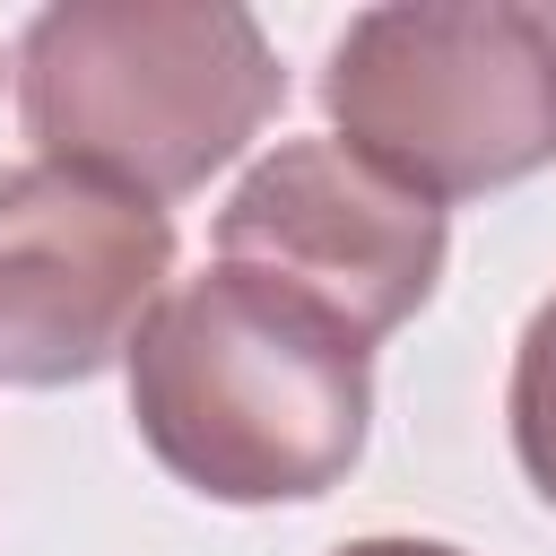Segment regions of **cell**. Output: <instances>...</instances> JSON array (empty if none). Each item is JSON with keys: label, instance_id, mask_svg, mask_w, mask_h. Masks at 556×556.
I'll list each match as a JSON object with an SVG mask.
<instances>
[{"label": "cell", "instance_id": "6da1fadb", "mask_svg": "<svg viewBox=\"0 0 556 556\" xmlns=\"http://www.w3.org/2000/svg\"><path fill=\"white\" fill-rule=\"evenodd\" d=\"M130 417L148 452L217 504H295L365 452V348L304 304L208 269L130 339Z\"/></svg>", "mask_w": 556, "mask_h": 556}, {"label": "cell", "instance_id": "7a4b0ae2", "mask_svg": "<svg viewBox=\"0 0 556 556\" xmlns=\"http://www.w3.org/2000/svg\"><path fill=\"white\" fill-rule=\"evenodd\" d=\"M287 78L261 26L226 0H70L26 26L17 104L43 165L130 200L200 191L269 113Z\"/></svg>", "mask_w": 556, "mask_h": 556}, {"label": "cell", "instance_id": "3957f363", "mask_svg": "<svg viewBox=\"0 0 556 556\" xmlns=\"http://www.w3.org/2000/svg\"><path fill=\"white\" fill-rule=\"evenodd\" d=\"M339 148L417 200H469L556 156V26L539 9H365L321 70Z\"/></svg>", "mask_w": 556, "mask_h": 556}, {"label": "cell", "instance_id": "277c9868", "mask_svg": "<svg viewBox=\"0 0 556 556\" xmlns=\"http://www.w3.org/2000/svg\"><path fill=\"white\" fill-rule=\"evenodd\" d=\"M217 269L304 304L339 339L374 348L391 339L443 278V208L348 156L339 139H295L261 156L226 217H217Z\"/></svg>", "mask_w": 556, "mask_h": 556}, {"label": "cell", "instance_id": "5b68a950", "mask_svg": "<svg viewBox=\"0 0 556 556\" xmlns=\"http://www.w3.org/2000/svg\"><path fill=\"white\" fill-rule=\"evenodd\" d=\"M174 226L113 182L17 165L0 174V382L52 391L104 374L165 304Z\"/></svg>", "mask_w": 556, "mask_h": 556}, {"label": "cell", "instance_id": "8992f818", "mask_svg": "<svg viewBox=\"0 0 556 556\" xmlns=\"http://www.w3.org/2000/svg\"><path fill=\"white\" fill-rule=\"evenodd\" d=\"M513 443H521L530 486L556 504V295L530 313L521 356H513Z\"/></svg>", "mask_w": 556, "mask_h": 556}, {"label": "cell", "instance_id": "52a82bcc", "mask_svg": "<svg viewBox=\"0 0 556 556\" xmlns=\"http://www.w3.org/2000/svg\"><path fill=\"white\" fill-rule=\"evenodd\" d=\"M339 556H460V547H434V539H356Z\"/></svg>", "mask_w": 556, "mask_h": 556}, {"label": "cell", "instance_id": "ba28073f", "mask_svg": "<svg viewBox=\"0 0 556 556\" xmlns=\"http://www.w3.org/2000/svg\"><path fill=\"white\" fill-rule=\"evenodd\" d=\"M547 26H556V17H547Z\"/></svg>", "mask_w": 556, "mask_h": 556}]
</instances>
